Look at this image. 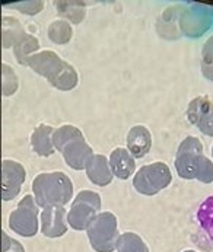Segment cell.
<instances>
[{
    "label": "cell",
    "instance_id": "6da1fadb",
    "mask_svg": "<svg viewBox=\"0 0 213 252\" xmlns=\"http://www.w3.org/2000/svg\"><path fill=\"white\" fill-rule=\"evenodd\" d=\"M27 66L33 72L48 80L53 88L62 92L74 89L79 83V74L76 69L51 50L38 51L33 57H30Z\"/></svg>",
    "mask_w": 213,
    "mask_h": 252
},
{
    "label": "cell",
    "instance_id": "7a4b0ae2",
    "mask_svg": "<svg viewBox=\"0 0 213 252\" xmlns=\"http://www.w3.org/2000/svg\"><path fill=\"white\" fill-rule=\"evenodd\" d=\"M176 169L179 178L196 180L203 184L213 182V162L205 156L203 143L197 137H185L177 150Z\"/></svg>",
    "mask_w": 213,
    "mask_h": 252
},
{
    "label": "cell",
    "instance_id": "3957f363",
    "mask_svg": "<svg viewBox=\"0 0 213 252\" xmlns=\"http://www.w3.org/2000/svg\"><path fill=\"white\" fill-rule=\"evenodd\" d=\"M33 195L41 210L65 206L73 197V184L65 172H42L33 181Z\"/></svg>",
    "mask_w": 213,
    "mask_h": 252
},
{
    "label": "cell",
    "instance_id": "277c9868",
    "mask_svg": "<svg viewBox=\"0 0 213 252\" xmlns=\"http://www.w3.org/2000/svg\"><path fill=\"white\" fill-rule=\"evenodd\" d=\"M53 143L57 152L65 158V162L74 171L85 169L89 158L94 155L92 147L85 140L82 131L74 126H62L53 133Z\"/></svg>",
    "mask_w": 213,
    "mask_h": 252
},
{
    "label": "cell",
    "instance_id": "5b68a950",
    "mask_svg": "<svg viewBox=\"0 0 213 252\" xmlns=\"http://www.w3.org/2000/svg\"><path fill=\"white\" fill-rule=\"evenodd\" d=\"M86 235L92 250L95 252L115 251L120 238L115 215L111 212H101L89 223Z\"/></svg>",
    "mask_w": 213,
    "mask_h": 252
},
{
    "label": "cell",
    "instance_id": "8992f818",
    "mask_svg": "<svg viewBox=\"0 0 213 252\" xmlns=\"http://www.w3.org/2000/svg\"><path fill=\"white\" fill-rule=\"evenodd\" d=\"M101 197L92 189H82L77 192L68 212L69 226L74 230H86L89 223L101 213Z\"/></svg>",
    "mask_w": 213,
    "mask_h": 252
},
{
    "label": "cell",
    "instance_id": "52a82bcc",
    "mask_svg": "<svg viewBox=\"0 0 213 252\" xmlns=\"http://www.w3.org/2000/svg\"><path fill=\"white\" fill-rule=\"evenodd\" d=\"M173 181L171 169L164 162L144 165L133 177V187L142 195H155L170 187Z\"/></svg>",
    "mask_w": 213,
    "mask_h": 252
},
{
    "label": "cell",
    "instance_id": "ba28073f",
    "mask_svg": "<svg viewBox=\"0 0 213 252\" xmlns=\"http://www.w3.org/2000/svg\"><path fill=\"white\" fill-rule=\"evenodd\" d=\"M38 206L34 195H25L19 203L18 207L9 215V227L16 235L24 238H33L38 233Z\"/></svg>",
    "mask_w": 213,
    "mask_h": 252
},
{
    "label": "cell",
    "instance_id": "9c48e42d",
    "mask_svg": "<svg viewBox=\"0 0 213 252\" xmlns=\"http://www.w3.org/2000/svg\"><path fill=\"white\" fill-rule=\"evenodd\" d=\"M27 172L22 163L10 159L1 160V201H10L19 195Z\"/></svg>",
    "mask_w": 213,
    "mask_h": 252
},
{
    "label": "cell",
    "instance_id": "30bf717a",
    "mask_svg": "<svg viewBox=\"0 0 213 252\" xmlns=\"http://www.w3.org/2000/svg\"><path fill=\"white\" fill-rule=\"evenodd\" d=\"M39 230L45 238L54 239L63 236L69 229L68 210L65 206H51L39 213Z\"/></svg>",
    "mask_w": 213,
    "mask_h": 252
},
{
    "label": "cell",
    "instance_id": "8fae6325",
    "mask_svg": "<svg viewBox=\"0 0 213 252\" xmlns=\"http://www.w3.org/2000/svg\"><path fill=\"white\" fill-rule=\"evenodd\" d=\"M187 120L203 134L213 137V102L208 96H197L188 104Z\"/></svg>",
    "mask_w": 213,
    "mask_h": 252
},
{
    "label": "cell",
    "instance_id": "7c38bea8",
    "mask_svg": "<svg viewBox=\"0 0 213 252\" xmlns=\"http://www.w3.org/2000/svg\"><path fill=\"white\" fill-rule=\"evenodd\" d=\"M85 172L88 175L89 181L94 184V185H98V187H106L112 182V171L109 168V162H108V158L101 155V153H94L86 166H85Z\"/></svg>",
    "mask_w": 213,
    "mask_h": 252
},
{
    "label": "cell",
    "instance_id": "4fadbf2b",
    "mask_svg": "<svg viewBox=\"0 0 213 252\" xmlns=\"http://www.w3.org/2000/svg\"><path fill=\"white\" fill-rule=\"evenodd\" d=\"M108 162L112 175L117 177L118 180H129L136 171V159L124 147L114 149L108 158Z\"/></svg>",
    "mask_w": 213,
    "mask_h": 252
},
{
    "label": "cell",
    "instance_id": "5bb4252c",
    "mask_svg": "<svg viewBox=\"0 0 213 252\" xmlns=\"http://www.w3.org/2000/svg\"><path fill=\"white\" fill-rule=\"evenodd\" d=\"M182 32L188 36H199L205 34L211 27V18L202 9H188L179 19Z\"/></svg>",
    "mask_w": 213,
    "mask_h": 252
},
{
    "label": "cell",
    "instance_id": "9a60e30c",
    "mask_svg": "<svg viewBox=\"0 0 213 252\" xmlns=\"http://www.w3.org/2000/svg\"><path fill=\"white\" fill-rule=\"evenodd\" d=\"M152 147V134L147 127L135 126L129 130L127 134V150L133 155L135 159L144 158Z\"/></svg>",
    "mask_w": 213,
    "mask_h": 252
},
{
    "label": "cell",
    "instance_id": "2e32d148",
    "mask_svg": "<svg viewBox=\"0 0 213 252\" xmlns=\"http://www.w3.org/2000/svg\"><path fill=\"white\" fill-rule=\"evenodd\" d=\"M56 128L47 124H39L34 128L31 134V146L33 150L41 158H48L56 152V147L53 143V133Z\"/></svg>",
    "mask_w": 213,
    "mask_h": 252
},
{
    "label": "cell",
    "instance_id": "e0dca14e",
    "mask_svg": "<svg viewBox=\"0 0 213 252\" xmlns=\"http://www.w3.org/2000/svg\"><path fill=\"white\" fill-rule=\"evenodd\" d=\"M27 35L22 24L12 18V16H3L1 19V47L3 48H12Z\"/></svg>",
    "mask_w": 213,
    "mask_h": 252
},
{
    "label": "cell",
    "instance_id": "ac0fdd59",
    "mask_svg": "<svg viewBox=\"0 0 213 252\" xmlns=\"http://www.w3.org/2000/svg\"><path fill=\"white\" fill-rule=\"evenodd\" d=\"M57 13L62 16V19L68 21L69 24H80L85 19L86 15V6L83 1H73V0H63L56 1Z\"/></svg>",
    "mask_w": 213,
    "mask_h": 252
},
{
    "label": "cell",
    "instance_id": "d6986e66",
    "mask_svg": "<svg viewBox=\"0 0 213 252\" xmlns=\"http://www.w3.org/2000/svg\"><path fill=\"white\" fill-rule=\"evenodd\" d=\"M38 51H39V41L31 34H27L13 47V56L16 62L22 66H27L30 57H33Z\"/></svg>",
    "mask_w": 213,
    "mask_h": 252
},
{
    "label": "cell",
    "instance_id": "ffe728a7",
    "mask_svg": "<svg viewBox=\"0 0 213 252\" xmlns=\"http://www.w3.org/2000/svg\"><path fill=\"white\" fill-rule=\"evenodd\" d=\"M47 35H48L51 42H54L57 45H66L73 36L71 24H69L65 19H57L48 25Z\"/></svg>",
    "mask_w": 213,
    "mask_h": 252
},
{
    "label": "cell",
    "instance_id": "44dd1931",
    "mask_svg": "<svg viewBox=\"0 0 213 252\" xmlns=\"http://www.w3.org/2000/svg\"><path fill=\"white\" fill-rule=\"evenodd\" d=\"M117 252H149V247L135 232H124L117 242Z\"/></svg>",
    "mask_w": 213,
    "mask_h": 252
},
{
    "label": "cell",
    "instance_id": "7402d4cb",
    "mask_svg": "<svg viewBox=\"0 0 213 252\" xmlns=\"http://www.w3.org/2000/svg\"><path fill=\"white\" fill-rule=\"evenodd\" d=\"M19 89V79L16 72L7 64H1V95L3 96H12Z\"/></svg>",
    "mask_w": 213,
    "mask_h": 252
},
{
    "label": "cell",
    "instance_id": "603a6c76",
    "mask_svg": "<svg viewBox=\"0 0 213 252\" xmlns=\"http://www.w3.org/2000/svg\"><path fill=\"white\" fill-rule=\"evenodd\" d=\"M197 220L202 226V229L209 235L213 241V197H209L199 209Z\"/></svg>",
    "mask_w": 213,
    "mask_h": 252
},
{
    "label": "cell",
    "instance_id": "cb8c5ba5",
    "mask_svg": "<svg viewBox=\"0 0 213 252\" xmlns=\"http://www.w3.org/2000/svg\"><path fill=\"white\" fill-rule=\"evenodd\" d=\"M200 69L203 76L213 82V35L209 36V39L205 42L203 50H202V62H200Z\"/></svg>",
    "mask_w": 213,
    "mask_h": 252
},
{
    "label": "cell",
    "instance_id": "d4e9b609",
    "mask_svg": "<svg viewBox=\"0 0 213 252\" xmlns=\"http://www.w3.org/2000/svg\"><path fill=\"white\" fill-rule=\"evenodd\" d=\"M4 7L19 10L25 15H36L44 9V1L41 0H28V1H15V3H6Z\"/></svg>",
    "mask_w": 213,
    "mask_h": 252
},
{
    "label": "cell",
    "instance_id": "484cf974",
    "mask_svg": "<svg viewBox=\"0 0 213 252\" xmlns=\"http://www.w3.org/2000/svg\"><path fill=\"white\" fill-rule=\"evenodd\" d=\"M0 238H1V252H25V248L22 247V244L19 241L10 238L4 230H1Z\"/></svg>",
    "mask_w": 213,
    "mask_h": 252
},
{
    "label": "cell",
    "instance_id": "4316f807",
    "mask_svg": "<svg viewBox=\"0 0 213 252\" xmlns=\"http://www.w3.org/2000/svg\"><path fill=\"white\" fill-rule=\"evenodd\" d=\"M182 252H197V251H193V250H187V251H182Z\"/></svg>",
    "mask_w": 213,
    "mask_h": 252
},
{
    "label": "cell",
    "instance_id": "83f0119b",
    "mask_svg": "<svg viewBox=\"0 0 213 252\" xmlns=\"http://www.w3.org/2000/svg\"><path fill=\"white\" fill-rule=\"evenodd\" d=\"M212 156H213V147H212Z\"/></svg>",
    "mask_w": 213,
    "mask_h": 252
}]
</instances>
